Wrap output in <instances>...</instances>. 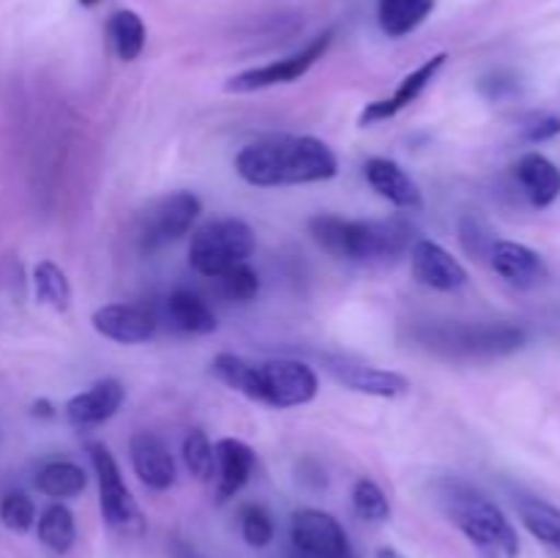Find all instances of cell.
<instances>
[{"instance_id": "cell-1", "label": "cell", "mask_w": 560, "mask_h": 558, "mask_svg": "<svg viewBox=\"0 0 560 558\" xmlns=\"http://www.w3.org/2000/svg\"><path fill=\"white\" fill-rule=\"evenodd\" d=\"M337 167L331 148L310 135L262 137L235 156V173L252 186L317 184L334 178Z\"/></svg>"}, {"instance_id": "cell-2", "label": "cell", "mask_w": 560, "mask_h": 558, "mask_svg": "<svg viewBox=\"0 0 560 558\" xmlns=\"http://www.w3.org/2000/svg\"><path fill=\"white\" fill-rule=\"evenodd\" d=\"M211 367L224 386L279 410L312 403L320 388L315 370L295 359L249 361L244 356L219 353Z\"/></svg>"}, {"instance_id": "cell-3", "label": "cell", "mask_w": 560, "mask_h": 558, "mask_svg": "<svg viewBox=\"0 0 560 558\" xmlns=\"http://www.w3.org/2000/svg\"><path fill=\"white\" fill-rule=\"evenodd\" d=\"M315 244L339 260H388L410 252L416 244V224L408 217L388 219H342L320 213L310 219Z\"/></svg>"}, {"instance_id": "cell-4", "label": "cell", "mask_w": 560, "mask_h": 558, "mask_svg": "<svg viewBox=\"0 0 560 558\" xmlns=\"http://www.w3.org/2000/svg\"><path fill=\"white\" fill-rule=\"evenodd\" d=\"M441 503L443 512L448 514V520H452L476 547L501 558L520 556L517 531L509 523L506 514L501 512V507H498L495 501H490L485 492L465 485V481H446L441 490Z\"/></svg>"}, {"instance_id": "cell-5", "label": "cell", "mask_w": 560, "mask_h": 558, "mask_svg": "<svg viewBox=\"0 0 560 558\" xmlns=\"http://www.w3.org/2000/svg\"><path fill=\"white\" fill-rule=\"evenodd\" d=\"M416 339L438 353L454 359H498L509 356L528 342V334L512 323H448V326H430L416 332Z\"/></svg>"}, {"instance_id": "cell-6", "label": "cell", "mask_w": 560, "mask_h": 558, "mask_svg": "<svg viewBox=\"0 0 560 558\" xmlns=\"http://www.w3.org/2000/svg\"><path fill=\"white\" fill-rule=\"evenodd\" d=\"M255 252V233L238 217H222L202 224L189 244V266L208 279L222 277L233 266L246 263Z\"/></svg>"}, {"instance_id": "cell-7", "label": "cell", "mask_w": 560, "mask_h": 558, "mask_svg": "<svg viewBox=\"0 0 560 558\" xmlns=\"http://www.w3.org/2000/svg\"><path fill=\"white\" fill-rule=\"evenodd\" d=\"M88 454H91V465L98 479V507H102L104 523L120 534H142L145 520H142L140 507H137L135 496L120 476L113 452L104 443H88Z\"/></svg>"}, {"instance_id": "cell-8", "label": "cell", "mask_w": 560, "mask_h": 558, "mask_svg": "<svg viewBox=\"0 0 560 558\" xmlns=\"http://www.w3.org/2000/svg\"><path fill=\"white\" fill-rule=\"evenodd\" d=\"M202 213V202L195 191H173L148 208L142 217L140 244L145 252H156L170 241L184 239Z\"/></svg>"}, {"instance_id": "cell-9", "label": "cell", "mask_w": 560, "mask_h": 558, "mask_svg": "<svg viewBox=\"0 0 560 558\" xmlns=\"http://www.w3.org/2000/svg\"><path fill=\"white\" fill-rule=\"evenodd\" d=\"M331 38H334V31H326V33H320V36L312 38L304 49L288 55V58L271 60V63H266V66L246 69V71H241V74L230 77L228 91L230 93H255V91H262V88L288 85V82L301 80V77H304L306 71H310L312 66H315L317 60L328 53V47H331Z\"/></svg>"}, {"instance_id": "cell-10", "label": "cell", "mask_w": 560, "mask_h": 558, "mask_svg": "<svg viewBox=\"0 0 560 558\" xmlns=\"http://www.w3.org/2000/svg\"><path fill=\"white\" fill-rule=\"evenodd\" d=\"M290 536H293L295 553L306 558H359L339 520L320 509L295 512Z\"/></svg>"}, {"instance_id": "cell-11", "label": "cell", "mask_w": 560, "mask_h": 558, "mask_svg": "<svg viewBox=\"0 0 560 558\" xmlns=\"http://www.w3.org/2000/svg\"><path fill=\"white\" fill-rule=\"evenodd\" d=\"M326 370L345 388L370 394V397H402L410 388V381L399 372L383 370L375 364H361V361L345 359V356H326Z\"/></svg>"}, {"instance_id": "cell-12", "label": "cell", "mask_w": 560, "mask_h": 558, "mask_svg": "<svg viewBox=\"0 0 560 558\" xmlns=\"http://www.w3.org/2000/svg\"><path fill=\"white\" fill-rule=\"evenodd\" d=\"M410 268H413V277L421 284L432 290H443V293L459 290L468 282V271L463 268V263L430 239H419L410 246Z\"/></svg>"}, {"instance_id": "cell-13", "label": "cell", "mask_w": 560, "mask_h": 558, "mask_svg": "<svg viewBox=\"0 0 560 558\" xmlns=\"http://www.w3.org/2000/svg\"><path fill=\"white\" fill-rule=\"evenodd\" d=\"M93 328L120 345L148 342L156 334V315L142 304H107L93 312Z\"/></svg>"}, {"instance_id": "cell-14", "label": "cell", "mask_w": 560, "mask_h": 558, "mask_svg": "<svg viewBox=\"0 0 560 558\" xmlns=\"http://www.w3.org/2000/svg\"><path fill=\"white\" fill-rule=\"evenodd\" d=\"M487 263H490L492 271H495L498 277H503L509 284L523 290L536 288V284L547 277L545 257L536 249H530V246L517 244V241L498 239L495 244H492Z\"/></svg>"}, {"instance_id": "cell-15", "label": "cell", "mask_w": 560, "mask_h": 558, "mask_svg": "<svg viewBox=\"0 0 560 558\" xmlns=\"http://www.w3.org/2000/svg\"><path fill=\"white\" fill-rule=\"evenodd\" d=\"M124 397L126 388L120 386L115 377H104V381L85 388V392L74 394V397L66 403L63 414L66 419H69V425L85 430V427H96L104 425L107 419H113V416L118 414L120 405H124Z\"/></svg>"}, {"instance_id": "cell-16", "label": "cell", "mask_w": 560, "mask_h": 558, "mask_svg": "<svg viewBox=\"0 0 560 558\" xmlns=\"http://www.w3.org/2000/svg\"><path fill=\"white\" fill-rule=\"evenodd\" d=\"M446 60H448L446 53H438V55H432L430 60H424L419 69H413L402 82H399L392 98H381V102L366 104L364 113H361V118H359V124L372 126V124H377V120H388V118H394L399 109H405L408 104H413L416 98H419L421 93L430 88V82L435 80L438 71L446 66Z\"/></svg>"}, {"instance_id": "cell-17", "label": "cell", "mask_w": 560, "mask_h": 558, "mask_svg": "<svg viewBox=\"0 0 560 558\" xmlns=\"http://www.w3.org/2000/svg\"><path fill=\"white\" fill-rule=\"evenodd\" d=\"M129 454L142 485L156 492L170 490L175 485V460L162 438L153 432H137L129 441Z\"/></svg>"}, {"instance_id": "cell-18", "label": "cell", "mask_w": 560, "mask_h": 558, "mask_svg": "<svg viewBox=\"0 0 560 558\" xmlns=\"http://www.w3.org/2000/svg\"><path fill=\"white\" fill-rule=\"evenodd\" d=\"M213 454H217V474H213L217 476V498L219 503H224L238 496L246 487V481L252 479L257 454L238 438H222L213 446Z\"/></svg>"}, {"instance_id": "cell-19", "label": "cell", "mask_w": 560, "mask_h": 558, "mask_svg": "<svg viewBox=\"0 0 560 558\" xmlns=\"http://www.w3.org/2000/svg\"><path fill=\"white\" fill-rule=\"evenodd\" d=\"M364 175L377 195L386 197L388 202H394V206L402 208V211H419V208L424 206L419 184H416L397 162H392V159L372 156L370 162L364 164Z\"/></svg>"}, {"instance_id": "cell-20", "label": "cell", "mask_w": 560, "mask_h": 558, "mask_svg": "<svg viewBox=\"0 0 560 558\" xmlns=\"http://www.w3.org/2000/svg\"><path fill=\"white\" fill-rule=\"evenodd\" d=\"M520 186L534 208H547L560 197V170L556 162H550L541 153L530 151L514 167Z\"/></svg>"}, {"instance_id": "cell-21", "label": "cell", "mask_w": 560, "mask_h": 558, "mask_svg": "<svg viewBox=\"0 0 560 558\" xmlns=\"http://www.w3.org/2000/svg\"><path fill=\"white\" fill-rule=\"evenodd\" d=\"M164 315H167L170 326L180 334L217 332V315H213V310L200 295L189 293V290H175V293H170L167 304H164Z\"/></svg>"}, {"instance_id": "cell-22", "label": "cell", "mask_w": 560, "mask_h": 558, "mask_svg": "<svg viewBox=\"0 0 560 558\" xmlns=\"http://www.w3.org/2000/svg\"><path fill=\"white\" fill-rule=\"evenodd\" d=\"M435 9V0H381L377 22L388 38H402L413 33Z\"/></svg>"}, {"instance_id": "cell-23", "label": "cell", "mask_w": 560, "mask_h": 558, "mask_svg": "<svg viewBox=\"0 0 560 558\" xmlns=\"http://www.w3.org/2000/svg\"><path fill=\"white\" fill-rule=\"evenodd\" d=\"M517 512L525 528L547 547L560 550V509L536 496H520Z\"/></svg>"}, {"instance_id": "cell-24", "label": "cell", "mask_w": 560, "mask_h": 558, "mask_svg": "<svg viewBox=\"0 0 560 558\" xmlns=\"http://www.w3.org/2000/svg\"><path fill=\"white\" fill-rule=\"evenodd\" d=\"M85 470L69 460H52L44 463L36 474V487L49 498H74L85 490Z\"/></svg>"}, {"instance_id": "cell-25", "label": "cell", "mask_w": 560, "mask_h": 558, "mask_svg": "<svg viewBox=\"0 0 560 558\" xmlns=\"http://www.w3.org/2000/svg\"><path fill=\"white\" fill-rule=\"evenodd\" d=\"M109 42L120 60H137L145 47V22L131 9H120L107 22Z\"/></svg>"}, {"instance_id": "cell-26", "label": "cell", "mask_w": 560, "mask_h": 558, "mask_svg": "<svg viewBox=\"0 0 560 558\" xmlns=\"http://www.w3.org/2000/svg\"><path fill=\"white\" fill-rule=\"evenodd\" d=\"M38 539L47 550L58 553V556L69 553L77 539L74 514L63 503H52V507L44 509L42 518H38Z\"/></svg>"}, {"instance_id": "cell-27", "label": "cell", "mask_w": 560, "mask_h": 558, "mask_svg": "<svg viewBox=\"0 0 560 558\" xmlns=\"http://www.w3.org/2000/svg\"><path fill=\"white\" fill-rule=\"evenodd\" d=\"M33 288H36V299L42 304L52 306V310L66 312L71 304V284L66 279L63 268L55 266L52 260H42L33 268Z\"/></svg>"}, {"instance_id": "cell-28", "label": "cell", "mask_w": 560, "mask_h": 558, "mask_svg": "<svg viewBox=\"0 0 560 558\" xmlns=\"http://www.w3.org/2000/svg\"><path fill=\"white\" fill-rule=\"evenodd\" d=\"M353 509L366 523H383L392 514V503H388L386 492L372 479H359L353 485Z\"/></svg>"}, {"instance_id": "cell-29", "label": "cell", "mask_w": 560, "mask_h": 558, "mask_svg": "<svg viewBox=\"0 0 560 558\" xmlns=\"http://www.w3.org/2000/svg\"><path fill=\"white\" fill-rule=\"evenodd\" d=\"M184 460L186 468L191 470V476L208 481L217 474V454H213L211 441L202 430H191L184 441Z\"/></svg>"}, {"instance_id": "cell-30", "label": "cell", "mask_w": 560, "mask_h": 558, "mask_svg": "<svg viewBox=\"0 0 560 558\" xmlns=\"http://www.w3.org/2000/svg\"><path fill=\"white\" fill-rule=\"evenodd\" d=\"M217 282L219 293L228 301H252L260 293V277H257V271L249 263L233 266L230 271H224L222 277H217Z\"/></svg>"}, {"instance_id": "cell-31", "label": "cell", "mask_w": 560, "mask_h": 558, "mask_svg": "<svg viewBox=\"0 0 560 558\" xmlns=\"http://www.w3.org/2000/svg\"><path fill=\"white\" fill-rule=\"evenodd\" d=\"M459 241H463L465 252L474 255V260L476 257H479V260H487L492 252V244L498 241V235L492 233L490 224H487L485 219L468 213V217L459 219Z\"/></svg>"}, {"instance_id": "cell-32", "label": "cell", "mask_w": 560, "mask_h": 558, "mask_svg": "<svg viewBox=\"0 0 560 558\" xmlns=\"http://www.w3.org/2000/svg\"><path fill=\"white\" fill-rule=\"evenodd\" d=\"M0 523L16 534H25L36 523V507L25 492H5L0 498Z\"/></svg>"}, {"instance_id": "cell-33", "label": "cell", "mask_w": 560, "mask_h": 558, "mask_svg": "<svg viewBox=\"0 0 560 558\" xmlns=\"http://www.w3.org/2000/svg\"><path fill=\"white\" fill-rule=\"evenodd\" d=\"M241 534L249 542L252 547H266L271 545L273 539V523L271 514L266 512L257 503H249V507L241 509Z\"/></svg>"}, {"instance_id": "cell-34", "label": "cell", "mask_w": 560, "mask_h": 558, "mask_svg": "<svg viewBox=\"0 0 560 558\" xmlns=\"http://www.w3.org/2000/svg\"><path fill=\"white\" fill-rule=\"evenodd\" d=\"M560 135V118L558 115H545V118H536L534 124L525 129V140L530 142H545L550 137Z\"/></svg>"}, {"instance_id": "cell-35", "label": "cell", "mask_w": 560, "mask_h": 558, "mask_svg": "<svg viewBox=\"0 0 560 558\" xmlns=\"http://www.w3.org/2000/svg\"><path fill=\"white\" fill-rule=\"evenodd\" d=\"M33 416H42V419H52V416H55L52 403H47V399H38V403H33Z\"/></svg>"}, {"instance_id": "cell-36", "label": "cell", "mask_w": 560, "mask_h": 558, "mask_svg": "<svg viewBox=\"0 0 560 558\" xmlns=\"http://www.w3.org/2000/svg\"><path fill=\"white\" fill-rule=\"evenodd\" d=\"M175 558H200V556H197L189 545H178L175 547Z\"/></svg>"}, {"instance_id": "cell-37", "label": "cell", "mask_w": 560, "mask_h": 558, "mask_svg": "<svg viewBox=\"0 0 560 558\" xmlns=\"http://www.w3.org/2000/svg\"><path fill=\"white\" fill-rule=\"evenodd\" d=\"M375 558H405V556L399 550H394V547H381V550L375 553Z\"/></svg>"}, {"instance_id": "cell-38", "label": "cell", "mask_w": 560, "mask_h": 558, "mask_svg": "<svg viewBox=\"0 0 560 558\" xmlns=\"http://www.w3.org/2000/svg\"><path fill=\"white\" fill-rule=\"evenodd\" d=\"M80 3H82V5H85V9H93V5H96V3H98V0H80Z\"/></svg>"}, {"instance_id": "cell-39", "label": "cell", "mask_w": 560, "mask_h": 558, "mask_svg": "<svg viewBox=\"0 0 560 558\" xmlns=\"http://www.w3.org/2000/svg\"><path fill=\"white\" fill-rule=\"evenodd\" d=\"M290 558H306V556H301V553H295V556H290Z\"/></svg>"}]
</instances>
